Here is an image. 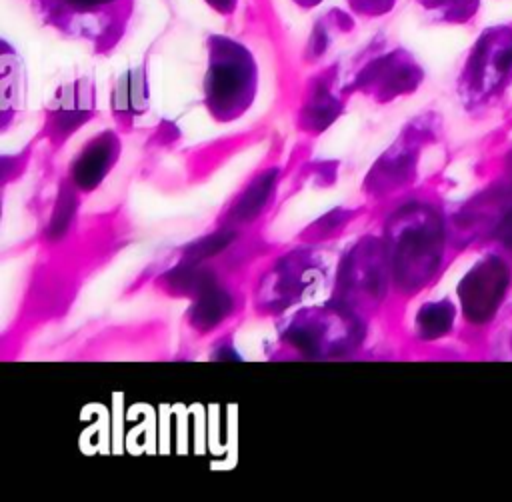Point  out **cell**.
I'll return each instance as SVG.
<instances>
[{
  "mask_svg": "<svg viewBox=\"0 0 512 502\" xmlns=\"http://www.w3.org/2000/svg\"><path fill=\"white\" fill-rule=\"evenodd\" d=\"M256 64L238 42L222 36L210 38V60L204 80L206 106L218 120L240 116L256 94Z\"/></svg>",
  "mask_w": 512,
  "mask_h": 502,
  "instance_id": "cell-1",
  "label": "cell"
},
{
  "mask_svg": "<svg viewBox=\"0 0 512 502\" xmlns=\"http://www.w3.org/2000/svg\"><path fill=\"white\" fill-rule=\"evenodd\" d=\"M442 256V224L434 212L414 210L398 232V276L410 284L426 282Z\"/></svg>",
  "mask_w": 512,
  "mask_h": 502,
  "instance_id": "cell-2",
  "label": "cell"
},
{
  "mask_svg": "<svg viewBox=\"0 0 512 502\" xmlns=\"http://www.w3.org/2000/svg\"><path fill=\"white\" fill-rule=\"evenodd\" d=\"M512 78V36L494 30L482 36L474 48L466 72L464 90L470 100H484L506 86Z\"/></svg>",
  "mask_w": 512,
  "mask_h": 502,
  "instance_id": "cell-3",
  "label": "cell"
},
{
  "mask_svg": "<svg viewBox=\"0 0 512 502\" xmlns=\"http://www.w3.org/2000/svg\"><path fill=\"white\" fill-rule=\"evenodd\" d=\"M508 284L510 270L502 258L488 256L480 260L458 286L466 318L474 324L488 322L504 300Z\"/></svg>",
  "mask_w": 512,
  "mask_h": 502,
  "instance_id": "cell-4",
  "label": "cell"
},
{
  "mask_svg": "<svg viewBox=\"0 0 512 502\" xmlns=\"http://www.w3.org/2000/svg\"><path fill=\"white\" fill-rule=\"evenodd\" d=\"M116 148V140L114 136H110V132L86 146L82 156H78V162L74 164V178L78 180V184H82L84 188L98 184L108 172L110 162H114Z\"/></svg>",
  "mask_w": 512,
  "mask_h": 502,
  "instance_id": "cell-5",
  "label": "cell"
},
{
  "mask_svg": "<svg viewBox=\"0 0 512 502\" xmlns=\"http://www.w3.org/2000/svg\"><path fill=\"white\" fill-rule=\"evenodd\" d=\"M454 320V308L450 302H434L422 306L418 314V328L422 336L426 338H436L450 330Z\"/></svg>",
  "mask_w": 512,
  "mask_h": 502,
  "instance_id": "cell-6",
  "label": "cell"
},
{
  "mask_svg": "<svg viewBox=\"0 0 512 502\" xmlns=\"http://www.w3.org/2000/svg\"><path fill=\"white\" fill-rule=\"evenodd\" d=\"M494 236L502 244V248H506L512 254V206H508L506 212L500 216Z\"/></svg>",
  "mask_w": 512,
  "mask_h": 502,
  "instance_id": "cell-7",
  "label": "cell"
},
{
  "mask_svg": "<svg viewBox=\"0 0 512 502\" xmlns=\"http://www.w3.org/2000/svg\"><path fill=\"white\" fill-rule=\"evenodd\" d=\"M198 316L202 318V324H212L214 320V312L216 310H224L226 312V304H224V298L222 296H206L200 304H198Z\"/></svg>",
  "mask_w": 512,
  "mask_h": 502,
  "instance_id": "cell-8",
  "label": "cell"
},
{
  "mask_svg": "<svg viewBox=\"0 0 512 502\" xmlns=\"http://www.w3.org/2000/svg\"><path fill=\"white\" fill-rule=\"evenodd\" d=\"M66 2L70 8H78V10H88V8H98V6H106L112 0H62Z\"/></svg>",
  "mask_w": 512,
  "mask_h": 502,
  "instance_id": "cell-9",
  "label": "cell"
},
{
  "mask_svg": "<svg viewBox=\"0 0 512 502\" xmlns=\"http://www.w3.org/2000/svg\"><path fill=\"white\" fill-rule=\"evenodd\" d=\"M212 8L220 10V12H232L236 6V0H206Z\"/></svg>",
  "mask_w": 512,
  "mask_h": 502,
  "instance_id": "cell-10",
  "label": "cell"
},
{
  "mask_svg": "<svg viewBox=\"0 0 512 502\" xmlns=\"http://www.w3.org/2000/svg\"><path fill=\"white\" fill-rule=\"evenodd\" d=\"M300 6H306V8H312L314 4H318L320 0H296Z\"/></svg>",
  "mask_w": 512,
  "mask_h": 502,
  "instance_id": "cell-11",
  "label": "cell"
}]
</instances>
